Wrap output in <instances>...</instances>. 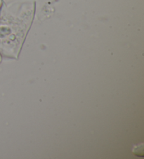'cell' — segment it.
I'll list each match as a JSON object with an SVG mask.
<instances>
[]
</instances>
